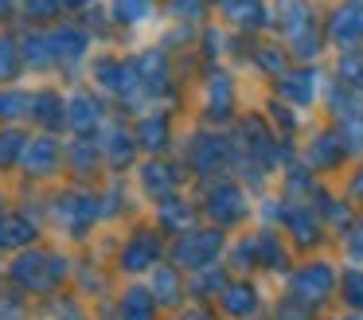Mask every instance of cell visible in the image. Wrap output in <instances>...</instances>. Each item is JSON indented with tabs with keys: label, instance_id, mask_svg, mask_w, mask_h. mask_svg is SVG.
Returning <instances> with one entry per match:
<instances>
[{
	"label": "cell",
	"instance_id": "cell-44",
	"mask_svg": "<svg viewBox=\"0 0 363 320\" xmlns=\"http://www.w3.org/2000/svg\"><path fill=\"white\" fill-rule=\"evenodd\" d=\"M63 8V0H24V12L28 20L43 23V20H55V12Z\"/></svg>",
	"mask_w": 363,
	"mask_h": 320
},
{
	"label": "cell",
	"instance_id": "cell-50",
	"mask_svg": "<svg viewBox=\"0 0 363 320\" xmlns=\"http://www.w3.org/2000/svg\"><path fill=\"white\" fill-rule=\"evenodd\" d=\"M352 4H355V8H363V0H352Z\"/></svg>",
	"mask_w": 363,
	"mask_h": 320
},
{
	"label": "cell",
	"instance_id": "cell-38",
	"mask_svg": "<svg viewBox=\"0 0 363 320\" xmlns=\"http://www.w3.org/2000/svg\"><path fill=\"white\" fill-rule=\"evenodd\" d=\"M149 12H152V0H113V16L121 23H141L149 20Z\"/></svg>",
	"mask_w": 363,
	"mask_h": 320
},
{
	"label": "cell",
	"instance_id": "cell-24",
	"mask_svg": "<svg viewBox=\"0 0 363 320\" xmlns=\"http://www.w3.org/2000/svg\"><path fill=\"white\" fill-rule=\"evenodd\" d=\"M32 117L43 125V129H59V125L67 121V109H63V98L51 90H40L32 98Z\"/></svg>",
	"mask_w": 363,
	"mask_h": 320
},
{
	"label": "cell",
	"instance_id": "cell-46",
	"mask_svg": "<svg viewBox=\"0 0 363 320\" xmlns=\"http://www.w3.org/2000/svg\"><path fill=\"white\" fill-rule=\"evenodd\" d=\"M71 160L79 172H90V164L98 160V148L90 145V140H79V145H71Z\"/></svg>",
	"mask_w": 363,
	"mask_h": 320
},
{
	"label": "cell",
	"instance_id": "cell-32",
	"mask_svg": "<svg viewBox=\"0 0 363 320\" xmlns=\"http://www.w3.org/2000/svg\"><path fill=\"white\" fill-rule=\"evenodd\" d=\"M336 82L363 94V51H344L336 59Z\"/></svg>",
	"mask_w": 363,
	"mask_h": 320
},
{
	"label": "cell",
	"instance_id": "cell-34",
	"mask_svg": "<svg viewBox=\"0 0 363 320\" xmlns=\"http://www.w3.org/2000/svg\"><path fill=\"white\" fill-rule=\"evenodd\" d=\"M24 62H32L35 70H43V67H51V62H55V51H51V35H28L24 43Z\"/></svg>",
	"mask_w": 363,
	"mask_h": 320
},
{
	"label": "cell",
	"instance_id": "cell-45",
	"mask_svg": "<svg viewBox=\"0 0 363 320\" xmlns=\"http://www.w3.org/2000/svg\"><path fill=\"white\" fill-rule=\"evenodd\" d=\"M172 16H180L184 23H199L207 16V0H172Z\"/></svg>",
	"mask_w": 363,
	"mask_h": 320
},
{
	"label": "cell",
	"instance_id": "cell-13",
	"mask_svg": "<svg viewBox=\"0 0 363 320\" xmlns=\"http://www.w3.org/2000/svg\"><path fill=\"white\" fill-rule=\"evenodd\" d=\"M223 20L238 31H262L269 28V4L266 0H223Z\"/></svg>",
	"mask_w": 363,
	"mask_h": 320
},
{
	"label": "cell",
	"instance_id": "cell-17",
	"mask_svg": "<svg viewBox=\"0 0 363 320\" xmlns=\"http://www.w3.org/2000/svg\"><path fill=\"white\" fill-rule=\"evenodd\" d=\"M180 168H172V164H160V160H149L141 168V184H145V192L152 195V199H172L176 195V187H180Z\"/></svg>",
	"mask_w": 363,
	"mask_h": 320
},
{
	"label": "cell",
	"instance_id": "cell-19",
	"mask_svg": "<svg viewBox=\"0 0 363 320\" xmlns=\"http://www.w3.org/2000/svg\"><path fill=\"white\" fill-rule=\"evenodd\" d=\"M98 215V199L94 195H63L59 199V223H67L74 234H82Z\"/></svg>",
	"mask_w": 363,
	"mask_h": 320
},
{
	"label": "cell",
	"instance_id": "cell-18",
	"mask_svg": "<svg viewBox=\"0 0 363 320\" xmlns=\"http://www.w3.org/2000/svg\"><path fill=\"white\" fill-rule=\"evenodd\" d=\"M20 164H24L32 176H51V172H55V164H59V140H55V137H35V140H28Z\"/></svg>",
	"mask_w": 363,
	"mask_h": 320
},
{
	"label": "cell",
	"instance_id": "cell-9",
	"mask_svg": "<svg viewBox=\"0 0 363 320\" xmlns=\"http://www.w3.org/2000/svg\"><path fill=\"white\" fill-rule=\"evenodd\" d=\"M246 211H250V199H246V192L238 184H230V180H223V184H215L211 192H207V215H211V223H219V226L242 223Z\"/></svg>",
	"mask_w": 363,
	"mask_h": 320
},
{
	"label": "cell",
	"instance_id": "cell-6",
	"mask_svg": "<svg viewBox=\"0 0 363 320\" xmlns=\"http://www.w3.org/2000/svg\"><path fill=\"white\" fill-rule=\"evenodd\" d=\"M235 160V140H227L223 133H211V129H199L188 145V164L196 172H219L223 164Z\"/></svg>",
	"mask_w": 363,
	"mask_h": 320
},
{
	"label": "cell",
	"instance_id": "cell-48",
	"mask_svg": "<svg viewBox=\"0 0 363 320\" xmlns=\"http://www.w3.org/2000/svg\"><path fill=\"white\" fill-rule=\"evenodd\" d=\"M12 4H16V0H0V20H4V16L12 12Z\"/></svg>",
	"mask_w": 363,
	"mask_h": 320
},
{
	"label": "cell",
	"instance_id": "cell-21",
	"mask_svg": "<svg viewBox=\"0 0 363 320\" xmlns=\"http://www.w3.org/2000/svg\"><path fill=\"white\" fill-rule=\"evenodd\" d=\"M98 121H102V106H98L86 90H79L71 98V106H67V125H71L74 133H94Z\"/></svg>",
	"mask_w": 363,
	"mask_h": 320
},
{
	"label": "cell",
	"instance_id": "cell-12",
	"mask_svg": "<svg viewBox=\"0 0 363 320\" xmlns=\"http://www.w3.org/2000/svg\"><path fill=\"white\" fill-rule=\"evenodd\" d=\"M203 109H207V121H219V125L230 121V114H235V82H230L227 70H211V75H207Z\"/></svg>",
	"mask_w": 363,
	"mask_h": 320
},
{
	"label": "cell",
	"instance_id": "cell-20",
	"mask_svg": "<svg viewBox=\"0 0 363 320\" xmlns=\"http://www.w3.org/2000/svg\"><path fill=\"white\" fill-rule=\"evenodd\" d=\"M86 47H90V39H86V31L82 28H59V31H51V51H55V62H79L82 55H86Z\"/></svg>",
	"mask_w": 363,
	"mask_h": 320
},
{
	"label": "cell",
	"instance_id": "cell-36",
	"mask_svg": "<svg viewBox=\"0 0 363 320\" xmlns=\"http://www.w3.org/2000/svg\"><path fill=\"white\" fill-rule=\"evenodd\" d=\"M0 117L4 121H16V117H32V98L20 90H4L0 94Z\"/></svg>",
	"mask_w": 363,
	"mask_h": 320
},
{
	"label": "cell",
	"instance_id": "cell-31",
	"mask_svg": "<svg viewBox=\"0 0 363 320\" xmlns=\"http://www.w3.org/2000/svg\"><path fill=\"white\" fill-rule=\"evenodd\" d=\"M133 145H137V137L133 133H125L121 125H113L110 133H106V156H110V164H129L133 160Z\"/></svg>",
	"mask_w": 363,
	"mask_h": 320
},
{
	"label": "cell",
	"instance_id": "cell-33",
	"mask_svg": "<svg viewBox=\"0 0 363 320\" xmlns=\"http://www.w3.org/2000/svg\"><path fill=\"white\" fill-rule=\"evenodd\" d=\"M160 223H164L168 231H176V234H188V226L196 223V215L188 211V203L164 199V203H160Z\"/></svg>",
	"mask_w": 363,
	"mask_h": 320
},
{
	"label": "cell",
	"instance_id": "cell-37",
	"mask_svg": "<svg viewBox=\"0 0 363 320\" xmlns=\"http://www.w3.org/2000/svg\"><path fill=\"white\" fill-rule=\"evenodd\" d=\"M340 293H344V304H347V309L363 312V270H344Z\"/></svg>",
	"mask_w": 363,
	"mask_h": 320
},
{
	"label": "cell",
	"instance_id": "cell-25",
	"mask_svg": "<svg viewBox=\"0 0 363 320\" xmlns=\"http://www.w3.org/2000/svg\"><path fill=\"white\" fill-rule=\"evenodd\" d=\"M258 265H262V270H274V273L289 270V254H285L281 238H277L274 231H262L258 234Z\"/></svg>",
	"mask_w": 363,
	"mask_h": 320
},
{
	"label": "cell",
	"instance_id": "cell-41",
	"mask_svg": "<svg viewBox=\"0 0 363 320\" xmlns=\"http://www.w3.org/2000/svg\"><path fill=\"white\" fill-rule=\"evenodd\" d=\"M344 254H347V262L363 265V219L347 223V231H344Z\"/></svg>",
	"mask_w": 363,
	"mask_h": 320
},
{
	"label": "cell",
	"instance_id": "cell-27",
	"mask_svg": "<svg viewBox=\"0 0 363 320\" xmlns=\"http://www.w3.org/2000/svg\"><path fill=\"white\" fill-rule=\"evenodd\" d=\"M180 293H184L180 270H172V265H157V270H152V301L157 304H176Z\"/></svg>",
	"mask_w": 363,
	"mask_h": 320
},
{
	"label": "cell",
	"instance_id": "cell-15",
	"mask_svg": "<svg viewBox=\"0 0 363 320\" xmlns=\"http://www.w3.org/2000/svg\"><path fill=\"white\" fill-rule=\"evenodd\" d=\"M160 258V238L152 231H137L133 238H129L125 254H121V270L125 273H141V270H152Z\"/></svg>",
	"mask_w": 363,
	"mask_h": 320
},
{
	"label": "cell",
	"instance_id": "cell-1",
	"mask_svg": "<svg viewBox=\"0 0 363 320\" xmlns=\"http://www.w3.org/2000/svg\"><path fill=\"white\" fill-rule=\"evenodd\" d=\"M223 246H227V242H223V231H188L172 246V258H176L180 270L199 273V270H211V265L219 262Z\"/></svg>",
	"mask_w": 363,
	"mask_h": 320
},
{
	"label": "cell",
	"instance_id": "cell-28",
	"mask_svg": "<svg viewBox=\"0 0 363 320\" xmlns=\"http://www.w3.org/2000/svg\"><path fill=\"white\" fill-rule=\"evenodd\" d=\"M336 137L344 140V148H347V156H359L363 153V109H355V114H347V117H340L336 125Z\"/></svg>",
	"mask_w": 363,
	"mask_h": 320
},
{
	"label": "cell",
	"instance_id": "cell-2",
	"mask_svg": "<svg viewBox=\"0 0 363 320\" xmlns=\"http://www.w3.org/2000/svg\"><path fill=\"white\" fill-rule=\"evenodd\" d=\"M324 75L316 67H289L281 78L274 82V90H277V98L285 101V106H293V109H308L316 98H324Z\"/></svg>",
	"mask_w": 363,
	"mask_h": 320
},
{
	"label": "cell",
	"instance_id": "cell-11",
	"mask_svg": "<svg viewBox=\"0 0 363 320\" xmlns=\"http://www.w3.org/2000/svg\"><path fill=\"white\" fill-rule=\"evenodd\" d=\"M285 231H289V238L297 242V246H313V242H320V231H324V215L316 207H308V203H289L285 199Z\"/></svg>",
	"mask_w": 363,
	"mask_h": 320
},
{
	"label": "cell",
	"instance_id": "cell-10",
	"mask_svg": "<svg viewBox=\"0 0 363 320\" xmlns=\"http://www.w3.org/2000/svg\"><path fill=\"white\" fill-rule=\"evenodd\" d=\"M94 78L106 86V90L121 94V98H133L145 90L141 86V75H137V62H125V59H98L94 62Z\"/></svg>",
	"mask_w": 363,
	"mask_h": 320
},
{
	"label": "cell",
	"instance_id": "cell-22",
	"mask_svg": "<svg viewBox=\"0 0 363 320\" xmlns=\"http://www.w3.org/2000/svg\"><path fill=\"white\" fill-rule=\"evenodd\" d=\"M133 137H137V145L149 148V153H164L168 140H172V125H168L164 114H149V117H141Z\"/></svg>",
	"mask_w": 363,
	"mask_h": 320
},
{
	"label": "cell",
	"instance_id": "cell-47",
	"mask_svg": "<svg viewBox=\"0 0 363 320\" xmlns=\"http://www.w3.org/2000/svg\"><path fill=\"white\" fill-rule=\"evenodd\" d=\"M347 195H352L355 203H363V164L355 168V176L347 180Z\"/></svg>",
	"mask_w": 363,
	"mask_h": 320
},
{
	"label": "cell",
	"instance_id": "cell-23",
	"mask_svg": "<svg viewBox=\"0 0 363 320\" xmlns=\"http://www.w3.org/2000/svg\"><path fill=\"white\" fill-rule=\"evenodd\" d=\"M324 106H328L332 121H340V117H347V114H355V109H363V94L332 78V82L324 86Z\"/></svg>",
	"mask_w": 363,
	"mask_h": 320
},
{
	"label": "cell",
	"instance_id": "cell-39",
	"mask_svg": "<svg viewBox=\"0 0 363 320\" xmlns=\"http://www.w3.org/2000/svg\"><path fill=\"white\" fill-rule=\"evenodd\" d=\"M24 145H28V140L20 137L16 129L0 133V168H9V164H16L20 156H24Z\"/></svg>",
	"mask_w": 363,
	"mask_h": 320
},
{
	"label": "cell",
	"instance_id": "cell-40",
	"mask_svg": "<svg viewBox=\"0 0 363 320\" xmlns=\"http://www.w3.org/2000/svg\"><path fill=\"white\" fill-rule=\"evenodd\" d=\"M20 70V51L9 35H0V82H12Z\"/></svg>",
	"mask_w": 363,
	"mask_h": 320
},
{
	"label": "cell",
	"instance_id": "cell-14",
	"mask_svg": "<svg viewBox=\"0 0 363 320\" xmlns=\"http://www.w3.org/2000/svg\"><path fill=\"white\" fill-rule=\"evenodd\" d=\"M133 62H137V75H141L145 94H164L168 90V82H172V67H168V55L160 51V47L137 55Z\"/></svg>",
	"mask_w": 363,
	"mask_h": 320
},
{
	"label": "cell",
	"instance_id": "cell-8",
	"mask_svg": "<svg viewBox=\"0 0 363 320\" xmlns=\"http://www.w3.org/2000/svg\"><path fill=\"white\" fill-rule=\"evenodd\" d=\"M344 160H347V148L336 137V129H316L308 137V145L301 148V164L308 172H336Z\"/></svg>",
	"mask_w": 363,
	"mask_h": 320
},
{
	"label": "cell",
	"instance_id": "cell-42",
	"mask_svg": "<svg viewBox=\"0 0 363 320\" xmlns=\"http://www.w3.org/2000/svg\"><path fill=\"white\" fill-rule=\"evenodd\" d=\"M227 285H230V281L223 277L219 270H211V273H207V270H199V281H191V293H196V297H207V293H215V297H219Z\"/></svg>",
	"mask_w": 363,
	"mask_h": 320
},
{
	"label": "cell",
	"instance_id": "cell-30",
	"mask_svg": "<svg viewBox=\"0 0 363 320\" xmlns=\"http://www.w3.org/2000/svg\"><path fill=\"white\" fill-rule=\"evenodd\" d=\"M28 238H35V226L28 223V219H20V215L0 219V250H16V246H24Z\"/></svg>",
	"mask_w": 363,
	"mask_h": 320
},
{
	"label": "cell",
	"instance_id": "cell-51",
	"mask_svg": "<svg viewBox=\"0 0 363 320\" xmlns=\"http://www.w3.org/2000/svg\"><path fill=\"white\" fill-rule=\"evenodd\" d=\"M207 4H223V0H207Z\"/></svg>",
	"mask_w": 363,
	"mask_h": 320
},
{
	"label": "cell",
	"instance_id": "cell-3",
	"mask_svg": "<svg viewBox=\"0 0 363 320\" xmlns=\"http://www.w3.org/2000/svg\"><path fill=\"white\" fill-rule=\"evenodd\" d=\"M336 270H332L328 262H308V265H301V270H293V277H289V289H293V297L297 301H305V304H324L332 293H336Z\"/></svg>",
	"mask_w": 363,
	"mask_h": 320
},
{
	"label": "cell",
	"instance_id": "cell-26",
	"mask_svg": "<svg viewBox=\"0 0 363 320\" xmlns=\"http://www.w3.org/2000/svg\"><path fill=\"white\" fill-rule=\"evenodd\" d=\"M250 59H254V67H262V70H266V75L277 82V78L289 70V47H281V43H262V47H254Z\"/></svg>",
	"mask_w": 363,
	"mask_h": 320
},
{
	"label": "cell",
	"instance_id": "cell-43",
	"mask_svg": "<svg viewBox=\"0 0 363 320\" xmlns=\"http://www.w3.org/2000/svg\"><path fill=\"white\" fill-rule=\"evenodd\" d=\"M277 320H313V304L297 301V297H285V301H277Z\"/></svg>",
	"mask_w": 363,
	"mask_h": 320
},
{
	"label": "cell",
	"instance_id": "cell-5",
	"mask_svg": "<svg viewBox=\"0 0 363 320\" xmlns=\"http://www.w3.org/2000/svg\"><path fill=\"white\" fill-rule=\"evenodd\" d=\"M324 35H328V43L336 47L340 55L359 51V43H363V8H355L352 0L336 4L328 12V20H324Z\"/></svg>",
	"mask_w": 363,
	"mask_h": 320
},
{
	"label": "cell",
	"instance_id": "cell-16",
	"mask_svg": "<svg viewBox=\"0 0 363 320\" xmlns=\"http://www.w3.org/2000/svg\"><path fill=\"white\" fill-rule=\"evenodd\" d=\"M219 309L235 320H250L254 312H258V289H254L250 281H230L219 293Z\"/></svg>",
	"mask_w": 363,
	"mask_h": 320
},
{
	"label": "cell",
	"instance_id": "cell-4",
	"mask_svg": "<svg viewBox=\"0 0 363 320\" xmlns=\"http://www.w3.org/2000/svg\"><path fill=\"white\" fill-rule=\"evenodd\" d=\"M12 277H16L24 289H51L55 281L67 277V262H63V258H55V254H40V250H32V254H20L16 258Z\"/></svg>",
	"mask_w": 363,
	"mask_h": 320
},
{
	"label": "cell",
	"instance_id": "cell-7",
	"mask_svg": "<svg viewBox=\"0 0 363 320\" xmlns=\"http://www.w3.org/2000/svg\"><path fill=\"white\" fill-rule=\"evenodd\" d=\"M316 12L308 0H274L269 4V28H277V35L285 43H293L297 35H305L308 28H316Z\"/></svg>",
	"mask_w": 363,
	"mask_h": 320
},
{
	"label": "cell",
	"instance_id": "cell-29",
	"mask_svg": "<svg viewBox=\"0 0 363 320\" xmlns=\"http://www.w3.org/2000/svg\"><path fill=\"white\" fill-rule=\"evenodd\" d=\"M157 316V301H152V293H145V289H129L125 297H121V320H152Z\"/></svg>",
	"mask_w": 363,
	"mask_h": 320
},
{
	"label": "cell",
	"instance_id": "cell-35",
	"mask_svg": "<svg viewBox=\"0 0 363 320\" xmlns=\"http://www.w3.org/2000/svg\"><path fill=\"white\" fill-rule=\"evenodd\" d=\"M269 125H274L277 137L289 140L293 129H297V114H293V106H285L281 98H274V101H269Z\"/></svg>",
	"mask_w": 363,
	"mask_h": 320
},
{
	"label": "cell",
	"instance_id": "cell-49",
	"mask_svg": "<svg viewBox=\"0 0 363 320\" xmlns=\"http://www.w3.org/2000/svg\"><path fill=\"white\" fill-rule=\"evenodd\" d=\"M82 4H90V0H63V8H82Z\"/></svg>",
	"mask_w": 363,
	"mask_h": 320
}]
</instances>
